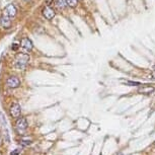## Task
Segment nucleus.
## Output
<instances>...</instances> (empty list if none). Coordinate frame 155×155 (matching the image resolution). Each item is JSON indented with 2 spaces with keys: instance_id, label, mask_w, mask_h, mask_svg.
<instances>
[{
  "instance_id": "obj_1",
  "label": "nucleus",
  "mask_w": 155,
  "mask_h": 155,
  "mask_svg": "<svg viewBox=\"0 0 155 155\" xmlns=\"http://www.w3.org/2000/svg\"><path fill=\"white\" fill-rule=\"evenodd\" d=\"M29 61V56L26 53H19L16 55L14 60V67L18 70H24Z\"/></svg>"
},
{
  "instance_id": "obj_2",
  "label": "nucleus",
  "mask_w": 155,
  "mask_h": 155,
  "mask_svg": "<svg viewBox=\"0 0 155 155\" xmlns=\"http://www.w3.org/2000/svg\"><path fill=\"white\" fill-rule=\"evenodd\" d=\"M27 126H29V124H27V121L26 118L18 119L15 123V129L19 134H24V132L26 131Z\"/></svg>"
},
{
  "instance_id": "obj_3",
  "label": "nucleus",
  "mask_w": 155,
  "mask_h": 155,
  "mask_svg": "<svg viewBox=\"0 0 155 155\" xmlns=\"http://www.w3.org/2000/svg\"><path fill=\"white\" fill-rule=\"evenodd\" d=\"M21 48L24 52L22 53H29V52H31L32 48H34V45H32V42L31 40L29 39V37H24V39L21 40Z\"/></svg>"
},
{
  "instance_id": "obj_4",
  "label": "nucleus",
  "mask_w": 155,
  "mask_h": 155,
  "mask_svg": "<svg viewBox=\"0 0 155 155\" xmlns=\"http://www.w3.org/2000/svg\"><path fill=\"white\" fill-rule=\"evenodd\" d=\"M17 13V9L14 4H8L3 10V15L8 16V17H14Z\"/></svg>"
},
{
  "instance_id": "obj_5",
  "label": "nucleus",
  "mask_w": 155,
  "mask_h": 155,
  "mask_svg": "<svg viewBox=\"0 0 155 155\" xmlns=\"http://www.w3.org/2000/svg\"><path fill=\"white\" fill-rule=\"evenodd\" d=\"M6 85L9 88H17V87L21 86V80L16 76H10L6 80Z\"/></svg>"
},
{
  "instance_id": "obj_6",
  "label": "nucleus",
  "mask_w": 155,
  "mask_h": 155,
  "mask_svg": "<svg viewBox=\"0 0 155 155\" xmlns=\"http://www.w3.org/2000/svg\"><path fill=\"white\" fill-rule=\"evenodd\" d=\"M10 116L12 118H18L21 114V109L18 104H13L10 107Z\"/></svg>"
},
{
  "instance_id": "obj_7",
  "label": "nucleus",
  "mask_w": 155,
  "mask_h": 155,
  "mask_svg": "<svg viewBox=\"0 0 155 155\" xmlns=\"http://www.w3.org/2000/svg\"><path fill=\"white\" fill-rule=\"evenodd\" d=\"M55 11H54V9L52 8L51 6H46L45 8L43 9V15L45 18H47V19H52V18H54V16H55Z\"/></svg>"
},
{
  "instance_id": "obj_8",
  "label": "nucleus",
  "mask_w": 155,
  "mask_h": 155,
  "mask_svg": "<svg viewBox=\"0 0 155 155\" xmlns=\"http://www.w3.org/2000/svg\"><path fill=\"white\" fill-rule=\"evenodd\" d=\"M10 17L5 16V15H2L1 18H0V24L2 26V27L4 29H9L11 26V21H10Z\"/></svg>"
},
{
  "instance_id": "obj_9",
  "label": "nucleus",
  "mask_w": 155,
  "mask_h": 155,
  "mask_svg": "<svg viewBox=\"0 0 155 155\" xmlns=\"http://www.w3.org/2000/svg\"><path fill=\"white\" fill-rule=\"evenodd\" d=\"M155 88L153 86H150V85H144L142 87H140L138 89V92L139 93H142V94H150L152 92H154Z\"/></svg>"
},
{
  "instance_id": "obj_10",
  "label": "nucleus",
  "mask_w": 155,
  "mask_h": 155,
  "mask_svg": "<svg viewBox=\"0 0 155 155\" xmlns=\"http://www.w3.org/2000/svg\"><path fill=\"white\" fill-rule=\"evenodd\" d=\"M56 6L58 7L59 9H64L65 7L67 6V3H66V0H56Z\"/></svg>"
},
{
  "instance_id": "obj_11",
  "label": "nucleus",
  "mask_w": 155,
  "mask_h": 155,
  "mask_svg": "<svg viewBox=\"0 0 155 155\" xmlns=\"http://www.w3.org/2000/svg\"><path fill=\"white\" fill-rule=\"evenodd\" d=\"M77 2H78V0H66L67 5L70 7H75L77 5Z\"/></svg>"
},
{
  "instance_id": "obj_12",
  "label": "nucleus",
  "mask_w": 155,
  "mask_h": 155,
  "mask_svg": "<svg viewBox=\"0 0 155 155\" xmlns=\"http://www.w3.org/2000/svg\"><path fill=\"white\" fill-rule=\"evenodd\" d=\"M125 83L128 84L130 86H137V85H140L139 82H134V81H125Z\"/></svg>"
},
{
  "instance_id": "obj_13",
  "label": "nucleus",
  "mask_w": 155,
  "mask_h": 155,
  "mask_svg": "<svg viewBox=\"0 0 155 155\" xmlns=\"http://www.w3.org/2000/svg\"><path fill=\"white\" fill-rule=\"evenodd\" d=\"M55 2V0H46V4L47 6H51L52 4H53Z\"/></svg>"
},
{
  "instance_id": "obj_14",
  "label": "nucleus",
  "mask_w": 155,
  "mask_h": 155,
  "mask_svg": "<svg viewBox=\"0 0 155 155\" xmlns=\"http://www.w3.org/2000/svg\"><path fill=\"white\" fill-rule=\"evenodd\" d=\"M149 78H151V79H155V70H153V71H152V73L149 75Z\"/></svg>"
},
{
  "instance_id": "obj_15",
  "label": "nucleus",
  "mask_w": 155,
  "mask_h": 155,
  "mask_svg": "<svg viewBox=\"0 0 155 155\" xmlns=\"http://www.w3.org/2000/svg\"><path fill=\"white\" fill-rule=\"evenodd\" d=\"M17 48H18V45H17V44H13V46L11 47V49L13 50V51H16Z\"/></svg>"
},
{
  "instance_id": "obj_16",
  "label": "nucleus",
  "mask_w": 155,
  "mask_h": 155,
  "mask_svg": "<svg viewBox=\"0 0 155 155\" xmlns=\"http://www.w3.org/2000/svg\"><path fill=\"white\" fill-rule=\"evenodd\" d=\"M24 1H26V2H31L32 0H24Z\"/></svg>"
},
{
  "instance_id": "obj_17",
  "label": "nucleus",
  "mask_w": 155,
  "mask_h": 155,
  "mask_svg": "<svg viewBox=\"0 0 155 155\" xmlns=\"http://www.w3.org/2000/svg\"><path fill=\"white\" fill-rule=\"evenodd\" d=\"M1 142H2V140H1V138H0V144H1Z\"/></svg>"
},
{
  "instance_id": "obj_18",
  "label": "nucleus",
  "mask_w": 155,
  "mask_h": 155,
  "mask_svg": "<svg viewBox=\"0 0 155 155\" xmlns=\"http://www.w3.org/2000/svg\"><path fill=\"white\" fill-rule=\"evenodd\" d=\"M153 70H155V66H154V67H153Z\"/></svg>"
},
{
  "instance_id": "obj_19",
  "label": "nucleus",
  "mask_w": 155,
  "mask_h": 155,
  "mask_svg": "<svg viewBox=\"0 0 155 155\" xmlns=\"http://www.w3.org/2000/svg\"><path fill=\"white\" fill-rule=\"evenodd\" d=\"M0 155H2V154H1V152H0Z\"/></svg>"
}]
</instances>
